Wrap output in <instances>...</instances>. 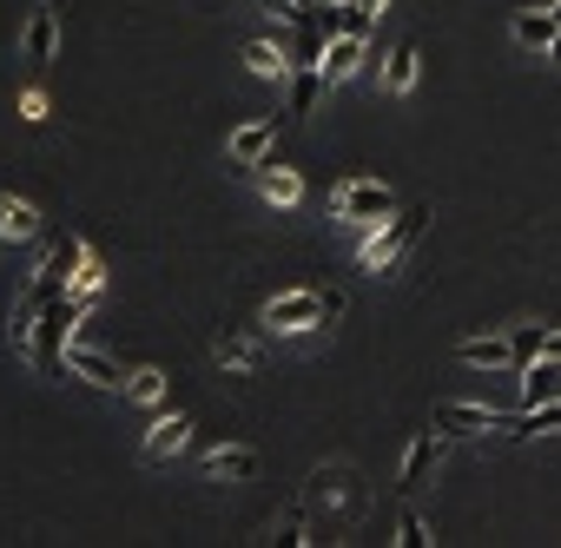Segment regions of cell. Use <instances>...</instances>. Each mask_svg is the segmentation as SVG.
Instances as JSON below:
<instances>
[{"mask_svg":"<svg viewBox=\"0 0 561 548\" xmlns=\"http://www.w3.org/2000/svg\"><path fill=\"white\" fill-rule=\"evenodd\" d=\"M126 397H133V403H159V397H165V377H159V370H133V377H126Z\"/></svg>","mask_w":561,"mask_h":548,"instance_id":"cell-22","label":"cell"},{"mask_svg":"<svg viewBox=\"0 0 561 548\" xmlns=\"http://www.w3.org/2000/svg\"><path fill=\"white\" fill-rule=\"evenodd\" d=\"M271 146H277V119H251V126H238V133H231V146H225V152H231V165H238V172H257V165L271 159Z\"/></svg>","mask_w":561,"mask_h":548,"instance_id":"cell-7","label":"cell"},{"mask_svg":"<svg viewBox=\"0 0 561 548\" xmlns=\"http://www.w3.org/2000/svg\"><path fill=\"white\" fill-rule=\"evenodd\" d=\"M41 238V212L27 198H0V244H27Z\"/></svg>","mask_w":561,"mask_h":548,"instance_id":"cell-12","label":"cell"},{"mask_svg":"<svg viewBox=\"0 0 561 548\" xmlns=\"http://www.w3.org/2000/svg\"><path fill=\"white\" fill-rule=\"evenodd\" d=\"M185 443H192V416L172 410V416H159V423L146 430V463H165V456H179Z\"/></svg>","mask_w":561,"mask_h":548,"instance_id":"cell-8","label":"cell"},{"mask_svg":"<svg viewBox=\"0 0 561 548\" xmlns=\"http://www.w3.org/2000/svg\"><path fill=\"white\" fill-rule=\"evenodd\" d=\"M436 443H443V430H423V436L410 443V456H403V476H397V489H403V495H423V482H430V463H436Z\"/></svg>","mask_w":561,"mask_h":548,"instance_id":"cell-10","label":"cell"},{"mask_svg":"<svg viewBox=\"0 0 561 548\" xmlns=\"http://www.w3.org/2000/svg\"><path fill=\"white\" fill-rule=\"evenodd\" d=\"M561 397V357H535L522 377V403H554Z\"/></svg>","mask_w":561,"mask_h":548,"instance_id":"cell-14","label":"cell"},{"mask_svg":"<svg viewBox=\"0 0 561 548\" xmlns=\"http://www.w3.org/2000/svg\"><path fill=\"white\" fill-rule=\"evenodd\" d=\"M410 87H416V47H397V54H390V67H383V93H390V100H403Z\"/></svg>","mask_w":561,"mask_h":548,"instance_id":"cell-18","label":"cell"},{"mask_svg":"<svg viewBox=\"0 0 561 548\" xmlns=\"http://www.w3.org/2000/svg\"><path fill=\"white\" fill-rule=\"evenodd\" d=\"M508 34H515L522 47H554V41H561V21H554V14H515Z\"/></svg>","mask_w":561,"mask_h":548,"instance_id":"cell-17","label":"cell"},{"mask_svg":"<svg viewBox=\"0 0 561 548\" xmlns=\"http://www.w3.org/2000/svg\"><path fill=\"white\" fill-rule=\"evenodd\" d=\"M264 14H277V21H291V27H311V14L298 8V0H257Z\"/></svg>","mask_w":561,"mask_h":548,"instance_id":"cell-24","label":"cell"},{"mask_svg":"<svg viewBox=\"0 0 561 548\" xmlns=\"http://www.w3.org/2000/svg\"><path fill=\"white\" fill-rule=\"evenodd\" d=\"M541 344H548V331L522 324V331H502V338H469V344H456V357L476 364V370H508V364H535Z\"/></svg>","mask_w":561,"mask_h":548,"instance_id":"cell-3","label":"cell"},{"mask_svg":"<svg viewBox=\"0 0 561 548\" xmlns=\"http://www.w3.org/2000/svg\"><path fill=\"white\" fill-rule=\"evenodd\" d=\"M436 430H456V436L508 430V410H495V403H436Z\"/></svg>","mask_w":561,"mask_h":548,"instance_id":"cell-6","label":"cell"},{"mask_svg":"<svg viewBox=\"0 0 561 548\" xmlns=\"http://www.w3.org/2000/svg\"><path fill=\"white\" fill-rule=\"evenodd\" d=\"M423 225H430V205H397L390 218H377V231L364 238V251H357V264L370 271V278H390V271L410 258V244L423 238Z\"/></svg>","mask_w":561,"mask_h":548,"instance_id":"cell-1","label":"cell"},{"mask_svg":"<svg viewBox=\"0 0 561 548\" xmlns=\"http://www.w3.org/2000/svg\"><path fill=\"white\" fill-rule=\"evenodd\" d=\"M541 357H561V331H548V344H541Z\"/></svg>","mask_w":561,"mask_h":548,"instance_id":"cell-26","label":"cell"},{"mask_svg":"<svg viewBox=\"0 0 561 548\" xmlns=\"http://www.w3.org/2000/svg\"><path fill=\"white\" fill-rule=\"evenodd\" d=\"M541 430H561V397L554 403H522L508 416V436H541Z\"/></svg>","mask_w":561,"mask_h":548,"instance_id":"cell-15","label":"cell"},{"mask_svg":"<svg viewBox=\"0 0 561 548\" xmlns=\"http://www.w3.org/2000/svg\"><path fill=\"white\" fill-rule=\"evenodd\" d=\"M554 21H561V0H554Z\"/></svg>","mask_w":561,"mask_h":548,"instance_id":"cell-29","label":"cell"},{"mask_svg":"<svg viewBox=\"0 0 561 548\" xmlns=\"http://www.w3.org/2000/svg\"><path fill=\"white\" fill-rule=\"evenodd\" d=\"M244 67H251L257 80H291V73H298V67L285 60V47H271V41H251V47H244Z\"/></svg>","mask_w":561,"mask_h":548,"instance_id":"cell-16","label":"cell"},{"mask_svg":"<svg viewBox=\"0 0 561 548\" xmlns=\"http://www.w3.org/2000/svg\"><path fill=\"white\" fill-rule=\"evenodd\" d=\"M318 93H324V73H318V60H305V67H298V80H291V113H311V106H318Z\"/></svg>","mask_w":561,"mask_h":548,"instance_id":"cell-21","label":"cell"},{"mask_svg":"<svg viewBox=\"0 0 561 548\" xmlns=\"http://www.w3.org/2000/svg\"><path fill=\"white\" fill-rule=\"evenodd\" d=\"M87 318V298L80 292H60V298H47V311H41V370L47 377H67V338H73V324Z\"/></svg>","mask_w":561,"mask_h":548,"instance_id":"cell-4","label":"cell"},{"mask_svg":"<svg viewBox=\"0 0 561 548\" xmlns=\"http://www.w3.org/2000/svg\"><path fill=\"white\" fill-rule=\"evenodd\" d=\"M331 318H344V292H285V298H271V305L257 311V324L277 331V338L318 331V324H331Z\"/></svg>","mask_w":561,"mask_h":548,"instance_id":"cell-2","label":"cell"},{"mask_svg":"<svg viewBox=\"0 0 561 548\" xmlns=\"http://www.w3.org/2000/svg\"><path fill=\"white\" fill-rule=\"evenodd\" d=\"M211 357L225 370H257V344L251 338H211Z\"/></svg>","mask_w":561,"mask_h":548,"instance_id":"cell-20","label":"cell"},{"mask_svg":"<svg viewBox=\"0 0 561 548\" xmlns=\"http://www.w3.org/2000/svg\"><path fill=\"white\" fill-rule=\"evenodd\" d=\"M397 212V192L383 185V179H344L337 192H331V218H364V225H377V218H390Z\"/></svg>","mask_w":561,"mask_h":548,"instance_id":"cell-5","label":"cell"},{"mask_svg":"<svg viewBox=\"0 0 561 548\" xmlns=\"http://www.w3.org/2000/svg\"><path fill=\"white\" fill-rule=\"evenodd\" d=\"M47 8H67V0H47Z\"/></svg>","mask_w":561,"mask_h":548,"instance_id":"cell-28","label":"cell"},{"mask_svg":"<svg viewBox=\"0 0 561 548\" xmlns=\"http://www.w3.org/2000/svg\"><path fill=\"white\" fill-rule=\"evenodd\" d=\"M67 364H73V370H87L93 384H106V390H119V397H126V377H119V364H113V357H100V351H73Z\"/></svg>","mask_w":561,"mask_h":548,"instance_id":"cell-19","label":"cell"},{"mask_svg":"<svg viewBox=\"0 0 561 548\" xmlns=\"http://www.w3.org/2000/svg\"><path fill=\"white\" fill-rule=\"evenodd\" d=\"M257 192H264L271 205H298V198H305V179H298L291 165H277V159H264V165H257Z\"/></svg>","mask_w":561,"mask_h":548,"instance_id":"cell-13","label":"cell"},{"mask_svg":"<svg viewBox=\"0 0 561 548\" xmlns=\"http://www.w3.org/2000/svg\"><path fill=\"white\" fill-rule=\"evenodd\" d=\"M21 119H47V93H27L21 100Z\"/></svg>","mask_w":561,"mask_h":548,"instance_id":"cell-25","label":"cell"},{"mask_svg":"<svg viewBox=\"0 0 561 548\" xmlns=\"http://www.w3.org/2000/svg\"><path fill=\"white\" fill-rule=\"evenodd\" d=\"M205 476L251 482V476H257V449H244V443H218V449H205Z\"/></svg>","mask_w":561,"mask_h":548,"instance_id":"cell-9","label":"cell"},{"mask_svg":"<svg viewBox=\"0 0 561 548\" xmlns=\"http://www.w3.org/2000/svg\"><path fill=\"white\" fill-rule=\"evenodd\" d=\"M397 541H403V548H423V541H430V522H423L416 509H403V515H397Z\"/></svg>","mask_w":561,"mask_h":548,"instance_id":"cell-23","label":"cell"},{"mask_svg":"<svg viewBox=\"0 0 561 548\" xmlns=\"http://www.w3.org/2000/svg\"><path fill=\"white\" fill-rule=\"evenodd\" d=\"M21 47H27L34 67H47V60L60 54V8H41V14L27 21V41H21Z\"/></svg>","mask_w":561,"mask_h":548,"instance_id":"cell-11","label":"cell"},{"mask_svg":"<svg viewBox=\"0 0 561 548\" xmlns=\"http://www.w3.org/2000/svg\"><path fill=\"white\" fill-rule=\"evenodd\" d=\"M351 8H357V14H377V8H383V0H351Z\"/></svg>","mask_w":561,"mask_h":548,"instance_id":"cell-27","label":"cell"}]
</instances>
